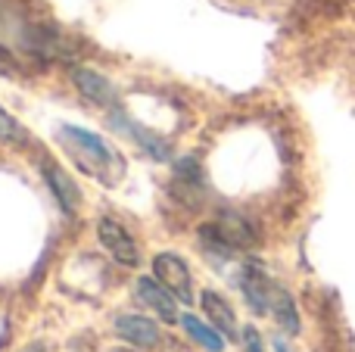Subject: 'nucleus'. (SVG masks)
Returning a JSON list of instances; mask_svg holds the SVG:
<instances>
[{
	"instance_id": "nucleus-16",
	"label": "nucleus",
	"mask_w": 355,
	"mask_h": 352,
	"mask_svg": "<svg viewBox=\"0 0 355 352\" xmlns=\"http://www.w3.org/2000/svg\"><path fill=\"white\" fill-rule=\"evenodd\" d=\"M19 352H50V346L44 340H35V343H28L25 349H19Z\"/></svg>"
},
{
	"instance_id": "nucleus-14",
	"label": "nucleus",
	"mask_w": 355,
	"mask_h": 352,
	"mask_svg": "<svg viewBox=\"0 0 355 352\" xmlns=\"http://www.w3.org/2000/svg\"><path fill=\"white\" fill-rule=\"evenodd\" d=\"M0 141H6V143H25V141H28L25 128L3 109V106H0Z\"/></svg>"
},
{
	"instance_id": "nucleus-4",
	"label": "nucleus",
	"mask_w": 355,
	"mask_h": 352,
	"mask_svg": "<svg viewBox=\"0 0 355 352\" xmlns=\"http://www.w3.org/2000/svg\"><path fill=\"white\" fill-rule=\"evenodd\" d=\"M135 297L144 309H150L156 318H162V322H168V324L181 322V315H178V297L166 284H159L156 278H137Z\"/></svg>"
},
{
	"instance_id": "nucleus-12",
	"label": "nucleus",
	"mask_w": 355,
	"mask_h": 352,
	"mask_svg": "<svg viewBox=\"0 0 355 352\" xmlns=\"http://www.w3.org/2000/svg\"><path fill=\"white\" fill-rule=\"evenodd\" d=\"M271 315L277 318V324H281L287 334H300V312H296V303L293 297H290V290H284V287L275 284V293H271Z\"/></svg>"
},
{
	"instance_id": "nucleus-15",
	"label": "nucleus",
	"mask_w": 355,
	"mask_h": 352,
	"mask_svg": "<svg viewBox=\"0 0 355 352\" xmlns=\"http://www.w3.org/2000/svg\"><path fill=\"white\" fill-rule=\"evenodd\" d=\"M243 346H246V352H265L256 328H246V331H243Z\"/></svg>"
},
{
	"instance_id": "nucleus-17",
	"label": "nucleus",
	"mask_w": 355,
	"mask_h": 352,
	"mask_svg": "<svg viewBox=\"0 0 355 352\" xmlns=\"http://www.w3.org/2000/svg\"><path fill=\"white\" fill-rule=\"evenodd\" d=\"M275 349H277V352H287V346H284V343H281V340H277V343H275Z\"/></svg>"
},
{
	"instance_id": "nucleus-1",
	"label": "nucleus",
	"mask_w": 355,
	"mask_h": 352,
	"mask_svg": "<svg viewBox=\"0 0 355 352\" xmlns=\"http://www.w3.org/2000/svg\"><path fill=\"white\" fill-rule=\"evenodd\" d=\"M56 141L62 143V150L69 153V159L81 168L85 175L97 178L100 184L116 187L125 178V159L110 141H103L100 134L78 125H60Z\"/></svg>"
},
{
	"instance_id": "nucleus-11",
	"label": "nucleus",
	"mask_w": 355,
	"mask_h": 352,
	"mask_svg": "<svg viewBox=\"0 0 355 352\" xmlns=\"http://www.w3.org/2000/svg\"><path fill=\"white\" fill-rule=\"evenodd\" d=\"M200 306L202 312H206V318L212 322V328H218L225 337H237V318H234V309L227 306L225 297H218L215 290H202L200 297Z\"/></svg>"
},
{
	"instance_id": "nucleus-3",
	"label": "nucleus",
	"mask_w": 355,
	"mask_h": 352,
	"mask_svg": "<svg viewBox=\"0 0 355 352\" xmlns=\"http://www.w3.org/2000/svg\"><path fill=\"white\" fill-rule=\"evenodd\" d=\"M97 237H100V243H103V249L119 262V265L135 268L137 262H141L135 237L128 234V228H125L122 222H116V218H110V215L100 218L97 222Z\"/></svg>"
},
{
	"instance_id": "nucleus-13",
	"label": "nucleus",
	"mask_w": 355,
	"mask_h": 352,
	"mask_svg": "<svg viewBox=\"0 0 355 352\" xmlns=\"http://www.w3.org/2000/svg\"><path fill=\"white\" fill-rule=\"evenodd\" d=\"M181 324H184V331H187V334L193 337L200 346H206L209 352H221V349L227 346V343H225V334H221L218 328H209V324H202L200 318L181 315Z\"/></svg>"
},
{
	"instance_id": "nucleus-5",
	"label": "nucleus",
	"mask_w": 355,
	"mask_h": 352,
	"mask_svg": "<svg viewBox=\"0 0 355 352\" xmlns=\"http://www.w3.org/2000/svg\"><path fill=\"white\" fill-rule=\"evenodd\" d=\"M240 290H243V299L250 303V309L256 315H265L271 312V293H275V281L268 278L265 265L259 262H246L240 268Z\"/></svg>"
},
{
	"instance_id": "nucleus-10",
	"label": "nucleus",
	"mask_w": 355,
	"mask_h": 352,
	"mask_svg": "<svg viewBox=\"0 0 355 352\" xmlns=\"http://www.w3.org/2000/svg\"><path fill=\"white\" fill-rule=\"evenodd\" d=\"M112 128H122L125 134L131 137V141H137V147H144L153 159H168V143L162 141L159 134H153V131H147V128H141L137 122H131L125 112H116L112 109Z\"/></svg>"
},
{
	"instance_id": "nucleus-2",
	"label": "nucleus",
	"mask_w": 355,
	"mask_h": 352,
	"mask_svg": "<svg viewBox=\"0 0 355 352\" xmlns=\"http://www.w3.org/2000/svg\"><path fill=\"white\" fill-rule=\"evenodd\" d=\"M153 274L159 284L178 297V303H193V274H190L187 262L175 253H159L153 259Z\"/></svg>"
},
{
	"instance_id": "nucleus-7",
	"label": "nucleus",
	"mask_w": 355,
	"mask_h": 352,
	"mask_svg": "<svg viewBox=\"0 0 355 352\" xmlns=\"http://www.w3.org/2000/svg\"><path fill=\"white\" fill-rule=\"evenodd\" d=\"M72 81L75 87H78V94L85 100H91L94 106H103V109H116L119 106V91L116 85H112L106 75H100L97 69H72Z\"/></svg>"
},
{
	"instance_id": "nucleus-6",
	"label": "nucleus",
	"mask_w": 355,
	"mask_h": 352,
	"mask_svg": "<svg viewBox=\"0 0 355 352\" xmlns=\"http://www.w3.org/2000/svg\"><path fill=\"white\" fill-rule=\"evenodd\" d=\"M41 175H44V181H47L53 200L60 203V209L66 212V215H78V209H81V191H78V184L69 178L66 168H62L60 162H53V159H44L41 162Z\"/></svg>"
},
{
	"instance_id": "nucleus-8",
	"label": "nucleus",
	"mask_w": 355,
	"mask_h": 352,
	"mask_svg": "<svg viewBox=\"0 0 355 352\" xmlns=\"http://www.w3.org/2000/svg\"><path fill=\"white\" fill-rule=\"evenodd\" d=\"M212 225H215V231H218V237L225 240L227 249H250L259 243V231L252 228V222L234 209L218 212V218H215Z\"/></svg>"
},
{
	"instance_id": "nucleus-9",
	"label": "nucleus",
	"mask_w": 355,
	"mask_h": 352,
	"mask_svg": "<svg viewBox=\"0 0 355 352\" xmlns=\"http://www.w3.org/2000/svg\"><path fill=\"white\" fill-rule=\"evenodd\" d=\"M112 328H116V334L122 337L125 343H131V346H137V349H153V346H159V340H162L156 322L153 318H144V315H119L116 322H112Z\"/></svg>"
}]
</instances>
